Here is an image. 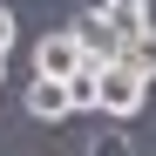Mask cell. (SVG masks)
Segmentation results:
<instances>
[{
  "instance_id": "2",
  "label": "cell",
  "mask_w": 156,
  "mask_h": 156,
  "mask_svg": "<svg viewBox=\"0 0 156 156\" xmlns=\"http://www.w3.org/2000/svg\"><path fill=\"white\" fill-rule=\"evenodd\" d=\"M82 68H88V48L75 41V27H61V34L34 41V75H55V82H68V75H82Z\"/></svg>"
},
{
  "instance_id": "6",
  "label": "cell",
  "mask_w": 156,
  "mask_h": 156,
  "mask_svg": "<svg viewBox=\"0 0 156 156\" xmlns=\"http://www.w3.org/2000/svg\"><path fill=\"white\" fill-rule=\"evenodd\" d=\"M122 61L136 68V75H149V82H156V20H149L143 34H129V48H122Z\"/></svg>"
},
{
  "instance_id": "1",
  "label": "cell",
  "mask_w": 156,
  "mask_h": 156,
  "mask_svg": "<svg viewBox=\"0 0 156 156\" xmlns=\"http://www.w3.org/2000/svg\"><path fill=\"white\" fill-rule=\"evenodd\" d=\"M143 95H149V75H136L129 61H102L95 68V109L109 115V122L143 115Z\"/></svg>"
},
{
  "instance_id": "8",
  "label": "cell",
  "mask_w": 156,
  "mask_h": 156,
  "mask_svg": "<svg viewBox=\"0 0 156 156\" xmlns=\"http://www.w3.org/2000/svg\"><path fill=\"white\" fill-rule=\"evenodd\" d=\"M88 156H136V149H129L122 129H102V136H88Z\"/></svg>"
},
{
  "instance_id": "10",
  "label": "cell",
  "mask_w": 156,
  "mask_h": 156,
  "mask_svg": "<svg viewBox=\"0 0 156 156\" xmlns=\"http://www.w3.org/2000/svg\"><path fill=\"white\" fill-rule=\"evenodd\" d=\"M0 75H7V55H0Z\"/></svg>"
},
{
  "instance_id": "3",
  "label": "cell",
  "mask_w": 156,
  "mask_h": 156,
  "mask_svg": "<svg viewBox=\"0 0 156 156\" xmlns=\"http://www.w3.org/2000/svg\"><path fill=\"white\" fill-rule=\"evenodd\" d=\"M75 41L88 48V61H122V48H129V41H122V27H115V20L102 14V7L75 20Z\"/></svg>"
},
{
  "instance_id": "9",
  "label": "cell",
  "mask_w": 156,
  "mask_h": 156,
  "mask_svg": "<svg viewBox=\"0 0 156 156\" xmlns=\"http://www.w3.org/2000/svg\"><path fill=\"white\" fill-rule=\"evenodd\" d=\"M14 41H20V20H14V7H0V55H7Z\"/></svg>"
},
{
  "instance_id": "7",
  "label": "cell",
  "mask_w": 156,
  "mask_h": 156,
  "mask_svg": "<svg viewBox=\"0 0 156 156\" xmlns=\"http://www.w3.org/2000/svg\"><path fill=\"white\" fill-rule=\"evenodd\" d=\"M95 68H102V61H88L82 75H68V95H75V115H82V109H95Z\"/></svg>"
},
{
  "instance_id": "4",
  "label": "cell",
  "mask_w": 156,
  "mask_h": 156,
  "mask_svg": "<svg viewBox=\"0 0 156 156\" xmlns=\"http://www.w3.org/2000/svg\"><path fill=\"white\" fill-rule=\"evenodd\" d=\"M27 115H34V122H68V115H75L68 82H55V75H34V82H27Z\"/></svg>"
},
{
  "instance_id": "5",
  "label": "cell",
  "mask_w": 156,
  "mask_h": 156,
  "mask_svg": "<svg viewBox=\"0 0 156 156\" xmlns=\"http://www.w3.org/2000/svg\"><path fill=\"white\" fill-rule=\"evenodd\" d=\"M102 14H109L115 27H122V41L149 27V0H102Z\"/></svg>"
}]
</instances>
